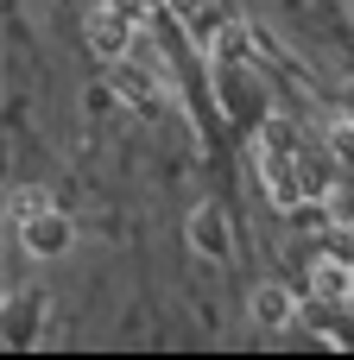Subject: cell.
Listing matches in <instances>:
<instances>
[{"instance_id":"obj_3","label":"cell","mask_w":354,"mask_h":360,"mask_svg":"<svg viewBox=\"0 0 354 360\" xmlns=\"http://www.w3.org/2000/svg\"><path fill=\"white\" fill-rule=\"evenodd\" d=\"M253 316H260V329H285V323L298 316V297H291L285 285H266V291L253 297Z\"/></svg>"},{"instance_id":"obj_1","label":"cell","mask_w":354,"mask_h":360,"mask_svg":"<svg viewBox=\"0 0 354 360\" xmlns=\"http://www.w3.org/2000/svg\"><path fill=\"white\" fill-rule=\"evenodd\" d=\"M190 240H196L209 259H228V247H234V234H228V215H222L215 202H196V215H190Z\"/></svg>"},{"instance_id":"obj_2","label":"cell","mask_w":354,"mask_h":360,"mask_svg":"<svg viewBox=\"0 0 354 360\" xmlns=\"http://www.w3.org/2000/svg\"><path fill=\"white\" fill-rule=\"evenodd\" d=\"M25 247H32V253H63V247H70V221L51 215V209H44V215L32 209V215H25Z\"/></svg>"}]
</instances>
